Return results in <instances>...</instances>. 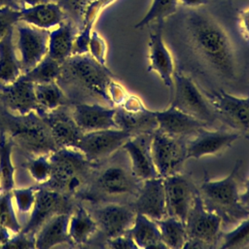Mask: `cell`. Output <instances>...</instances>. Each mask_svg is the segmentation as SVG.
<instances>
[{
	"mask_svg": "<svg viewBox=\"0 0 249 249\" xmlns=\"http://www.w3.org/2000/svg\"><path fill=\"white\" fill-rule=\"evenodd\" d=\"M187 42L200 65L222 85H234L241 67L234 46L223 26L208 13L191 10L185 17Z\"/></svg>",
	"mask_w": 249,
	"mask_h": 249,
	"instance_id": "cell-1",
	"label": "cell"
},
{
	"mask_svg": "<svg viewBox=\"0 0 249 249\" xmlns=\"http://www.w3.org/2000/svg\"><path fill=\"white\" fill-rule=\"evenodd\" d=\"M142 181L132 172L128 157L122 148L108 159L93 162L89 180L78 195L88 203H131Z\"/></svg>",
	"mask_w": 249,
	"mask_h": 249,
	"instance_id": "cell-2",
	"label": "cell"
},
{
	"mask_svg": "<svg viewBox=\"0 0 249 249\" xmlns=\"http://www.w3.org/2000/svg\"><path fill=\"white\" fill-rule=\"evenodd\" d=\"M115 79L113 73L95 60L89 53L71 54L61 62L56 83L67 95L71 105L102 100L113 107L109 97V86Z\"/></svg>",
	"mask_w": 249,
	"mask_h": 249,
	"instance_id": "cell-3",
	"label": "cell"
},
{
	"mask_svg": "<svg viewBox=\"0 0 249 249\" xmlns=\"http://www.w3.org/2000/svg\"><path fill=\"white\" fill-rule=\"evenodd\" d=\"M241 160H238L231 172L223 179L204 178L198 192L204 207L216 213L223 226H234L249 217V209L240 201L239 171Z\"/></svg>",
	"mask_w": 249,
	"mask_h": 249,
	"instance_id": "cell-4",
	"label": "cell"
},
{
	"mask_svg": "<svg viewBox=\"0 0 249 249\" xmlns=\"http://www.w3.org/2000/svg\"><path fill=\"white\" fill-rule=\"evenodd\" d=\"M0 129L7 133L14 145L31 157L50 155L58 149L48 125L36 111L19 115L2 109Z\"/></svg>",
	"mask_w": 249,
	"mask_h": 249,
	"instance_id": "cell-5",
	"label": "cell"
},
{
	"mask_svg": "<svg viewBox=\"0 0 249 249\" xmlns=\"http://www.w3.org/2000/svg\"><path fill=\"white\" fill-rule=\"evenodd\" d=\"M49 160L51 176L40 186L77 197L89 180L93 162L74 148H58Z\"/></svg>",
	"mask_w": 249,
	"mask_h": 249,
	"instance_id": "cell-6",
	"label": "cell"
},
{
	"mask_svg": "<svg viewBox=\"0 0 249 249\" xmlns=\"http://www.w3.org/2000/svg\"><path fill=\"white\" fill-rule=\"evenodd\" d=\"M170 105L207 124L213 128L220 127L219 116L197 84L188 75L175 72ZM223 126V124H222Z\"/></svg>",
	"mask_w": 249,
	"mask_h": 249,
	"instance_id": "cell-7",
	"label": "cell"
},
{
	"mask_svg": "<svg viewBox=\"0 0 249 249\" xmlns=\"http://www.w3.org/2000/svg\"><path fill=\"white\" fill-rule=\"evenodd\" d=\"M222 226L221 218L204 207L198 192L185 222L188 236L185 248L219 247Z\"/></svg>",
	"mask_w": 249,
	"mask_h": 249,
	"instance_id": "cell-8",
	"label": "cell"
},
{
	"mask_svg": "<svg viewBox=\"0 0 249 249\" xmlns=\"http://www.w3.org/2000/svg\"><path fill=\"white\" fill-rule=\"evenodd\" d=\"M202 90L215 108L223 126L248 138L249 96L238 97L227 92L224 89Z\"/></svg>",
	"mask_w": 249,
	"mask_h": 249,
	"instance_id": "cell-9",
	"label": "cell"
},
{
	"mask_svg": "<svg viewBox=\"0 0 249 249\" xmlns=\"http://www.w3.org/2000/svg\"><path fill=\"white\" fill-rule=\"evenodd\" d=\"M86 207L94 219L104 241L127 232L136 216L131 203H89Z\"/></svg>",
	"mask_w": 249,
	"mask_h": 249,
	"instance_id": "cell-10",
	"label": "cell"
},
{
	"mask_svg": "<svg viewBox=\"0 0 249 249\" xmlns=\"http://www.w3.org/2000/svg\"><path fill=\"white\" fill-rule=\"evenodd\" d=\"M152 156L160 177L181 172L187 160L186 139L169 135L158 128L152 136Z\"/></svg>",
	"mask_w": 249,
	"mask_h": 249,
	"instance_id": "cell-11",
	"label": "cell"
},
{
	"mask_svg": "<svg viewBox=\"0 0 249 249\" xmlns=\"http://www.w3.org/2000/svg\"><path fill=\"white\" fill-rule=\"evenodd\" d=\"M73 196L57 191L38 186L32 213L26 225L21 229L23 232H35L52 217L60 213H72L75 206Z\"/></svg>",
	"mask_w": 249,
	"mask_h": 249,
	"instance_id": "cell-12",
	"label": "cell"
},
{
	"mask_svg": "<svg viewBox=\"0 0 249 249\" xmlns=\"http://www.w3.org/2000/svg\"><path fill=\"white\" fill-rule=\"evenodd\" d=\"M132 135L120 128L84 132L75 149L90 162L104 160L123 148Z\"/></svg>",
	"mask_w": 249,
	"mask_h": 249,
	"instance_id": "cell-13",
	"label": "cell"
},
{
	"mask_svg": "<svg viewBox=\"0 0 249 249\" xmlns=\"http://www.w3.org/2000/svg\"><path fill=\"white\" fill-rule=\"evenodd\" d=\"M115 109V122L118 128L131 135L153 133L159 127L155 111L148 109L136 95L128 93Z\"/></svg>",
	"mask_w": 249,
	"mask_h": 249,
	"instance_id": "cell-14",
	"label": "cell"
},
{
	"mask_svg": "<svg viewBox=\"0 0 249 249\" xmlns=\"http://www.w3.org/2000/svg\"><path fill=\"white\" fill-rule=\"evenodd\" d=\"M163 186L167 216L185 223L198 188L189 176L181 172L164 177Z\"/></svg>",
	"mask_w": 249,
	"mask_h": 249,
	"instance_id": "cell-15",
	"label": "cell"
},
{
	"mask_svg": "<svg viewBox=\"0 0 249 249\" xmlns=\"http://www.w3.org/2000/svg\"><path fill=\"white\" fill-rule=\"evenodd\" d=\"M240 137L237 131L226 127H204L186 139L187 160L217 156L230 148Z\"/></svg>",
	"mask_w": 249,
	"mask_h": 249,
	"instance_id": "cell-16",
	"label": "cell"
},
{
	"mask_svg": "<svg viewBox=\"0 0 249 249\" xmlns=\"http://www.w3.org/2000/svg\"><path fill=\"white\" fill-rule=\"evenodd\" d=\"M18 31V49L22 73L32 69L48 53L50 30L38 28L23 21L15 25Z\"/></svg>",
	"mask_w": 249,
	"mask_h": 249,
	"instance_id": "cell-17",
	"label": "cell"
},
{
	"mask_svg": "<svg viewBox=\"0 0 249 249\" xmlns=\"http://www.w3.org/2000/svg\"><path fill=\"white\" fill-rule=\"evenodd\" d=\"M71 106H62L53 110L38 109L36 112L48 125L58 148H76L84 131L73 119Z\"/></svg>",
	"mask_w": 249,
	"mask_h": 249,
	"instance_id": "cell-18",
	"label": "cell"
},
{
	"mask_svg": "<svg viewBox=\"0 0 249 249\" xmlns=\"http://www.w3.org/2000/svg\"><path fill=\"white\" fill-rule=\"evenodd\" d=\"M148 72H155L166 88L172 92L175 75L173 56L162 37V22H158L154 32L149 35L148 42Z\"/></svg>",
	"mask_w": 249,
	"mask_h": 249,
	"instance_id": "cell-19",
	"label": "cell"
},
{
	"mask_svg": "<svg viewBox=\"0 0 249 249\" xmlns=\"http://www.w3.org/2000/svg\"><path fill=\"white\" fill-rule=\"evenodd\" d=\"M153 133L132 135L123 146L133 174L141 181L159 177L152 156Z\"/></svg>",
	"mask_w": 249,
	"mask_h": 249,
	"instance_id": "cell-20",
	"label": "cell"
},
{
	"mask_svg": "<svg viewBox=\"0 0 249 249\" xmlns=\"http://www.w3.org/2000/svg\"><path fill=\"white\" fill-rule=\"evenodd\" d=\"M131 204L136 213L156 221L167 216L163 178L159 176L142 181Z\"/></svg>",
	"mask_w": 249,
	"mask_h": 249,
	"instance_id": "cell-21",
	"label": "cell"
},
{
	"mask_svg": "<svg viewBox=\"0 0 249 249\" xmlns=\"http://www.w3.org/2000/svg\"><path fill=\"white\" fill-rule=\"evenodd\" d=\"M74 121L84 132L118 128L115 122V107L100 103H75L71 105Z\"/></svg>",
	"mask_w": 249,
	"mask_h": 249,
	"instance_id": "cell-22",
	"label": "cell"
},
{
	"mask_svg": "<svg viewBox=\"0 0 249 249\" xmlns=\"http://www.w3.org/2000/svg\"><path fill=\"white\" fill-rule=\"evenodd\" d=\"M155 115L159 129L179 138L188 139L202 128L211 127L207 124L180 111L172 105L165 110L155 111Z\"/></svg>",
	"mask_w": 249,
	"mask_h": 249,
	"instance_id": "cell-23",
	"label": "cell"
},
{
	"mask_svg": "<svg viewBox=\"0 0 249 249\" xmlns=\"http://www.w3.org/2000/svg\"><path fill=\"white\" fill-rule=\"evenodd\" d=\"M0 100L4 108L14 114L24 115L40 107L36 99L34 84L21 76L14 83L1 87Z\"/></svg>",
	"mask_w": 249,
	"mask_h": 249,
	"instance_id": "cell-24",
	"label": "cell"
},
{
	"mask_svg": "<svg viewBox=\"0 0 249 249\" xmlns=\"http://www.w3.org/2000/svg\"><path fill=\"white\" fill-rule=\"evenodd\" d=\"M71 213H60L49 219L35 233V248L49 249L59 244H72L68 233Z\"/></svg>",
	"mask_w": 249,
	"mask_h": 249,
	"instance_id": "cell-25",
	"label": "cell"
},
{
	"mask_svg": "<svg viewBox=\"0 0 249 249\" xmlns=\"http://www.w3.org/2000/svg\"><path fill=\"white\" fill-rule=\"evenodd\" d=\"M20 21L38 28L51 30L67 18L62 9L54 2L49 1L33 6L22 7L19 10Z\"/></svg>",
	"mask_w": 249,
	"mask_h": 249,
	"instance_id": "cell-26",
	"label": "cell"
},
{
	"mask_svg": "<svg viewBox=\"0 0 249 249\" xmlns=\"http://www.w3.org/2000/svg\"><path fill=\"white\" fill-rule=\"evenodd\" d=\"M78 32L79 28L76 24L68 18H65L56 27L50 30L47 54L61 63L72 54Z\"/></svg>",
	"mask_w": 249,
	"mask_h": 249,
	"instance_id": "cell-27",
	"label": "cell"
},
{
	"mask_svg": "<svg viewBox=\"0 0 249 249\" xmlns=\"http://www.w3.org/2000/svg\"><path fill=\"white\" fill-rule=\"evenodd\" d=\"M98 232L97 225L83 203H78L70 215L68 233L73 245L89 242Z\"/></svg>",
	"mask_w": 249,
	"mask_h": 249,
	"instance_id": "cell-28",
	"label": "cell"
},
{
	"mask_svg": "<svg viewBox=\"0 0 249 249\" xmlns=\"http://www.w3.org/2000/svg\"><path fill=\"white\" fill-rule=\"evenodd\" d=\"M15 27L0 40V86H7L18 80L21 74L19 57L16 53L13 40Z\"/></svg>",
	"mask_w": 249,
	"mask_h": 249,
	"instance_id": "cell-29",
	"label": "cell"
},
{
	"mask_svg": "<svg viewBox=\"0 0 249 249\" xmlns=\"http://www.w3.org/2000/svg\"><path fill=\"white\" fill-rule=\"evenodd\" d=\"M128 233L138 248H166L161 240L160 231L156 220L143 214L136 213Z\"/></svg>",
	"mask_w": 249,
	"mask_h": 249,
	"instance_id": "cell-30",
	"label": "cell"
},
{
	"mask_svg": "<svg viewBox=\"0 0 249 249\" xmlns=\"http://www.w3.org/2000/svg\"><path fill=\"white\" fill-rule=\"evenodd\" d=\"M156 222L160 231L161 240L166 248H185L188 236L184 222L171 216H165Z\"/></svg>",
	"mask_w": 249,
	"mask_h": 249,
	"instance_id": "cell-31",
	"label": "cell"
},
{
	"mask_svg": "<svg viewBox=\"0 0 249 249\" xmlns=\"http://www.w3.org/2000/svg\"><path fill=\"white\" fill-rule=\"evenodd\" d=\"M34 90L39 109L49 111L62 106H71L67 95L55 81L34 84Z\"/></svg>",
	"mask_w": 249,
	"mask_h": 249,
	"instance_id": "cell-32",
	"label": "cell"
},
{
	"mask_svg": "<svg viewBox=\"0 0 249 249\" xmlns=\"http://www.w3.org/2000/svg\"><path fill=\"white\" fill-rule=\"evenodd\" d=\"M14 143L7 133L0 129V192H12L15 188L14 172L11 154Z\"/></svg>",
	"mask_w": 249,
	"mask_h": 249,
	"instance_id": "cell-33",
	"label": "cell"
},
{
	"mask_svg": "<svg viewBox=\"0 0 249 249\" xmlns=\"http://www.w3.org/2000/svg\"><path fill=\"white\" fill-rule=\"evenodd\" d=\"M60 62L47 54L32 69L22 73L21 77L33 84L50 83L56 81L60 72Z\"/></svg>",
	"mask_w": 249,
	"mask_h": 249,
	"instance_id": "cell-34",
	"label": "cell"
},
{
	"mask_svg": "<svg viewBox=\"0 0 249 249\" xmlns=\"http://www.w3.org/2000/svg\"><path fill=\"white\" fill-rule=\"evenodd\" d=\"M249 247V217L241 220L229 231L222 232L219 248L241 249Z\"/></svg>",
	"mask_w": 249,
	"mask_h": 249,
	"instance_id": "cell-35",
	"label": "cell"
},
{
	"mask_svg": "<svg viewBox=\"0 0 249 249\" xmlns=\"http://www.w3.org/2000/svg\"><path fill=\"white\" fill-rule=\"evenodd\" d=\"M178 2V0H153L147 13L135 24V28L144 27L153 21L162 22L164 18L176 12Z\"/></svg>",
	"mask_w": 249,
	"mask_h": 249,
	"instance_id": "cell-36",
	"label": "cell"
},
{
	"mask_svg": "<svg viewBox=\"0 0 249 249\" xmlns=\"http://www.w3.org/2000/svg\"><path fill=\"white\" fill-rule=\"evenodd\" d=\"M12 192L1 193L0 195V230L6 229L18 233L22 227L18 223L12 204Z\"/></svg>",
	"mask_w": 249,
	"mask_h": 249,
	"instance_id": "cell-37",
	"label": "cell"
},
{
	"mask_svg": "<svg viewBox=\"0 0 249 249\" xmlns=\"http://www.w3.org/2000/svg\"><path fill=\"white\" fill-rule=\"evenodd\" d=\"M57 4L66 17L71 19L76 26L79 28L82 27L84 17L88 7L94 1V0H50Z\"/></svg>",
	"mask_w": 249,
	"mask_h": 249,
	"instance_id": "cell-38",
	"label": "cell"
},
{
	"mask_svg": "<svg viewBox=\"0 0 249 249\" xmlns=\"http://www.w3.org/2000/svg\"><path fill=\"white\" fill-rule=\"evenodd\" d=\"M50 155H42L37 157H31L24 167L27 169L31 177L40 185L46 183L51 176V162L49 160Z\"/></svg>",
	"mask_w": 249,
	"mask_h": 249,
	"instance_id": "cell-39",
	"label": "cell"
},
{
	"mask_svg": "<svg viewBox=\"0 0 249 249\" xmlns=\"http://www.w3.org/2000/svg\"><path fill=\"white\" fill-rule=\"evenodd\" d=\"M37 187H29L24 189H13L12 196L17 202V206L20 212H29L34 204L35 193Z\"/></svg>",
	"mask_w": 249,
	"mask_h": 249,
	"instance_id": "cell-40",
	"label": "cell"
},
{
	"mask_svg": "<svg viewBox=\"0 0 249 249\" xmlns=\"http://www.w3.org/2000/svg\"><path fill=\"white\" fill-rule=\"evenodd\" d=\"M89 53L100 64L106 65L107 44L103 37L97 31H91L89 44Z\"/></svg>",
	"mask_w": 249,
	"mask_h": 249,
	"instance_id": "cell-41",
	"label": "cell"
},
{
	"mask_svg": "<svg viewBox=\"0 0 249 249\" xmlns=\"http://www.w3.org/2000/svg\"><path fill=\"white\" fill-rule=\"evenodd\" d=\"M20 21L19 10L8 6L0 7V40Z\"/></svg>",
	"mask_w": 249,
	"mask_h": 249,
	"instance_id": "cell-42",
	"label": "cell"
},
{
	"mask_svg": "<svg viewBox=\"0 0 249 249\" xmlns=\"http://www.w3.org/2000/svg\"><path fill=\"white\" fill-rule=\"evenodd\" d=\"M0 248H35V232H23L20 231L19 232L15 233V236L10 237L2 243Z\"/></svg>",
	"mask_w": 249,
	"mask_h": 249,
	"instance_id": "cell-43",
	"label": "cell"
},
{
	"mask_svg": "<svg viewBox=\"0 0 249 249\" xmlns=\"http://www.w3.org/2000/svg\"><path fill=\"white\" fill-rule=\"evenodd\" d=\"M116 0H94L87 9L82 27L92 28L95 20L104 9L113 4ZM81 27V28H82ZM80 28V29H81Z\"/></svg>",
	"mask_w": 249,
	"mask_h": 249,
	"instance_id": "cell-44",
	"label": "cell"
},
{
	"mask_svg": "<svg viewBox=\"0 0 249 249\" xmlns=\"http://www.w3.org/2000/svg\"><path fill=\"white\" fill-rule=\"evenodd\" d=\"M104 242H105V246L109 248H117V249H120V248L137 249L138 248L135 242L133 241L132 237L128 233V231L119 236L106 239Z\"/></svg>",
	"mask_w": 249,
	"mask_h": 249,
	"instance_id": "cell-45",
	"label": "cell"
},
{
	"mask_svg": "<svg viewBox=\"0 0 249 249\" xmlns=\"http://www.w3.org/2000/svg\"><path fill=\"white\" fill-rule=\"evenodd\" d=\"M238 26L242 36L249 41V7L239 11L238 13Z\"/></svg>",
	"mask_w": 249,
	"mask_h": 249,
	"instance_id": "cell-46",
	"label": "cell"
},
{
	"mask_svg": "<svg viewBox=\"0 0 249 249\" xmlns=\"http://www.w3.org/2000/svg\"><path fill=\"white\" fill-rule=\"evenodd\" d=\"M249 140V137L247 138ZM241 203L249 209V179L243 182V191L240 193Z\"/></svg>",
	"mask_w": 249,
	"mask_h": 249,
	"instance_id": "cell-47",
	"label": "cell"
},
{
	"mask_svg": "<svg viewBox=\"0 0 249 249\" xmlns=\"http://www.w3.org/2000/svg\"><path fill=\"white\" fill-rule=\"evenodd\" d=\"M178 1L181 2L184 6L193 8V9H196L198 7L204 6L209 3V0H178Z\"/></svg>",
	"mask_w": 249,
	"mask_h": 249,
	"instance_id": "cell-48",
	"label": "cell"
},
{
	"mask_svg": "<svg viewBox=\"0 0 249 249\" xmlns=\"http://www.w3.org/2000/svg\"><path fill=\"white\" fill-rule=\"evenodd\" d=\"M8 6L16 10H20L21 6L18 2V0H0V7Z\"/></svg>",
	"mask_w": 249,
	"mask_h": 249,
	"instance_id": "cell-49",
	"label": "cell"
},
{
	"mask_svg": "<svg viewBox=\"0 0 249 249\" xmlns=\"http://www.w3.org/2000/svg\"><path fill=\"white\" fill-rule=\"evenodd\" d=\"M50 0H18V2L19 3V5L22 7H28V6H33L36 4H40V3H45V2H49Z\"/></svg>",
	"mask_w": 249,
	"mask_h": 249,
	"instance_id": "cell-50",
	"label": "cell"
},
{
	"mask_svg": "<svg viewBox=\"0 0 249 249\" xmlns=\"http://www.w3.org/2000/svg\"><path fill=\"white\" fill-rule=\"evenodd\" d=\"M0 95H1V86H0Z\"/></svg>",
	"mask_w": 249,
	"mask_h": 249,
	"instance_id": "cell-51",
	"label": "cell"
}]
</instances>
